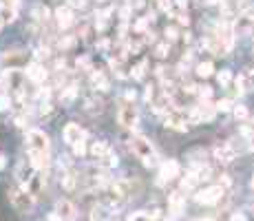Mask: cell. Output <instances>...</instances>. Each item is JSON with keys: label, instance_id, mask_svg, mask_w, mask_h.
I'll use <instances>...</instances> for the list:
<instances>
[{"label": "cell", "instance_id": "obj_32", "mask_svg": "<svg viewBox=\"0 0 254 221\" xmlns=\"http://www.w3.org/2000/svg\"><path fill=\"white\" fill-rule=\"evenodd\" d=\"M232 110H235V117H236V120H239V122L248 120V109H245L243 104H236V106H235V109H232Z\"/></svg>", "mask_w": 254, "mask_h": 221}, {"label": "cell", "instance_id": "obj_27", "mask_svg": "<svg viewBox=\"0 0 254 221\" xmlns=\"http://www.w3.org/2000/svg\"><path fill=\"white\" fill-rule=\"evenodd\" d=\"M215 73V64L212 62H199L197 64V75L199 77H210Z\"/></svg>", "mask_w": 254, "mask_h": 221}, {"label": "cell", "instance_id": "obj_28", "mask_svg": "<svg viewBox=\"0 0 254 221\" xmlns=\"http://www.w3.org/2000/svg\"><path fill=\"white\" fill-rule=\"evenodd\" d=\"M150 5H153V14H155V11L170 14V0H150Z\"/></svg>", "mask_w": 254, "mask_h": 221}, {"label": "cell", "instance_id": "obj_2", "mask_svg": "<svg viewBox=\"0 0 254 221\" xmlns=\"http://www.w3.org/2000/svg\"><path fill=\"white\" fill-rule=\"evenodd\" d=\"M130 150H133V155L137 159H142V164H144L146 168L157 166V153H155L150 140H146L144 135H135L133 140H130Z\"/></svg>", "mask_w": 254, "mask_h": 221}, {"label": "cell", "instance_id": "obj_21", "mask_svg": "<svg viewBox=\"0 0 254 221\" xmlns=\"http://www.w3.org/2000/svg\"><path fill=\"white\" fill-rule=\"evenodd\" d=\"M16 7H11V5H0V27L2 24H9V22H14L16 20Z\"/></svg>", "mask_w": 254, "mask_h": 221}, {"label": "cell", "instance_id": "obj_22", "mask_svg": "<svg viewBox=\"0 0 254 221\" xmlns=\"http://www.w3.org/2000/svg\"><path fill=\"white\" fill-rule=\"evenodd\" d=\"M199 186V179H197V175H195V170H188L186 175L181 177V190H192V188H197Z\"/></svg>", "mask_w": 254, "mask_h": 221}, {"label": "cell", "instance_id": "obj_8", "mask_svg": "<svg viewBox=\"0 0 254 221\" xmlns=\"http://www.w3.org/2000/svg\"><path fill=\"white\" fill-rule=\"evenodd\" d=\"M179 177V164L175 162V159H168V162L162 164V168H159V179L157 184L159 186H163L166 182H170V179Z\"/></svg>", "mask_w": 254, "mask_h": 221}, {"label": "cell", "instance_id": "obj_16", "mask_svg": "<svg viewBox=\"0 0 254 221\" xmlns=\"http://www.w3.org/2000/svg\"><path fill=\"white\" fill-rule=\"evenodd\" d=\"M195 109H197V113H199V117H201V122H210L212 117L217 115V109L210 100H201L199 106H195Z\"/></svg>", "mask_w": 254, "mask_h": 221}, {"label": "cell", "instance_id": "obj_24", "mask_svg": "<svg viewBox=\"0 0 254 221\" xmlns=\"http://www.w3.org/2000/svg\"><path fill=\"white\" fill-rule=\"evenodd\" d=\"M75 97H77V87H75V84H69V87L62 89L60 102H62V104H71V102L75 100Z\"/></svg>", "mask_w": 254, "mask_h": 221}, {"label": "cell", "instance_id": "obj_42", "mask_svg": "<svg viewBox=\"0 0 254 221\" xmlns=\"http://www.w3.org/2000/svg\"><path fill=\"white\" fill-rule=\"evenodd\" d=\"M175 18H177V22H179V24H186V27H188V22H190V18H188L186 11H179V14L175 16Z\"/></svg>", "mask_w": 254, "mask_h": 221}, {"label": "cell", "instance_id": "obj_30", "mask_svg": "<svg viewBox=\"0 0 254 221\" xmlns=\"http://www.w3.org/2000/svg\"><path fill=\"white\" fill-rule=\"evenodd\" d=\"M230 80H232V73L228 71V69H223L221 73H217V82H219L221 87H228V84H230Z\"/></svg>", "mask_w": 254, "mask_h": 221}, {"label": "cell", "instance_id": "obj_6", "mask_svg": "<svg viewBox=\"0 0 254 221\" xmlns=\"http://www.w3.org/2000/svg\"><path fill=\"white\" fill-rule=\"evenodd\" d=\"M230 24H232V34L235 36H250V38H254V18L252 16H236V20Z\"/></svg>", "mask_w": 254, "mask_h": 221}, {"label": "cell", "instance_id": "obj_11", "mask_svg": "<svg viewBox=\"0 0 254 221\" xmlns=\"http://www.w3.org/2000/svg\"><path fill=\"white\" fill-rule=\"evenodd\" d=\"M84 130L80 129V124H75V122H71V124H67L64 126V130H62V137H64V142H67L69 146H73V144H77L80 140H84Z\"/></svg>", "mask_w": 254, "mask_h": 221}, {"label": "cell", "instance_id": "obj_45", "mask_svg": "<svg viewBox=\"0 0 254 221\" xmlns=\"http://www.w3.org/2000/svg\"><path fill=\"white\" fill-rule=\"evenodd\" d=\"M230 221H248V217H245L243 212H232Z\"/></svg>", "mask_w": 254, "mask_h": 221}, {"label": "cell", "instance_id": "obj_23", "mask_svg": "<svg viewBox=\"0 0 254 221\" xmlns=\"http://www.w3.org/2000/svg\"><path fill=\"white\" fill-rule=\"evenodd\" d=\"M49 16H51V14H49V9L44 5H36L34 9H31V18H34L36 22H44V24H47Z\"/></svg>", "mask_w": 254, "mask_h": 221}, {"label": "cell", "instance_id": "obj_54", "mask_svg": "<svg viewBox=\"0 0 254 221\" xmlns=\"http://www.w3.org/2000/svg\"><path fill=\"white\" fill-rule=\"evenodd\" d=\"M252 188H254V175H252Z\"/></svg>", "mask_w": 254, "mask_h": 221}, {"label": "cell", "instance_id": "obj_4", "mask_svg": "<svg viewBox=\"0 0 254 221\" xmlns=\"http://www.w3.org/2000/svg\"><path fill=\"white\" fill-rule=\"evenodd\" d=\"M223 195H225V190L219 186V184H217V186H208V188H203V190H199L195 195V199H197V203L212 206V203H219Z\"/></svg>", "mask_w": 254, "mask_h": 221}, {"label": "cell", "instance_id": "obj_33", "mask_svg": "<svg viewBox=\"0 0 254 221\" xmlns=\"http://www.w3.org/2000/svg\"><path fill=\"white\" fill-rule=\"evenodd\" d=\"M163 36H166V40H168V42H175V40H177L181 34H179V31H177V27H166Z\"/></svg>", "mask_w": 254, "mask_h": 221}, {"label": "cell", "instance_id": "obj_20", "mask_svg": "<svg viewBox=\"0 0 254 221\" xmlns=\"http://www.w3.org/2000/svg\"><path fill=\"white\" fill-rule=\"evenodd\" d=\"M22 60H24V55L20 51H7L5 55H2V62L9 64V69H18L20 64H22Z\"/></svg>", "mask_w": 254, "mask_h": 221}, {"label": "cell", "instance_id": "obj_26", "mask_svg": "<svg viewBox=\"0 0 254 221\" xmlns=\"http://www.w3.org/2000/svg\"><path fill=\"white\" fill-rule=\"evenodd\" d=\"M109 150L110 148H109V144H106V142H93V146H91V155L95 159H100L102 155H106Z\"/></svg>", "mask_w": 254, "mask_h": 221}, {"label": "cell", "instance_id": "obj_46", "mask_svg": "<svg viewBox=\"0 0 254 221\" xmlns=\"http://www.w3.org/2000/svg\"><path fill=\"white\" fill-rule=\"evenodd\" d=\"M219 186L225 190V188L230 186V177H228V175H221V182H219Z\"/></svg>", "mask_w": 254, "mask_h": 221}, {"label": "cell", "instance_id": "obj_25", "mask_svg": "<svg viewBox=\"0 0 254 221\" xmlns=\"http://www.w3.org/2000/svg\"><path fill=\"white\" fill-rule=\"evenodd\" d=\"M146 69H148V60H142L137 67H133V71H130V77H133V80H144Z\"/></svg>", "mask_w": 254, "mask_h": 221}, {"label": "cell", "instance_id": "obj_3", "mask_svg": "<svg viewBox=\"0 0 254 221\" xmlns=\"http://www.w3.org/2000/svg\"><path fill=\"white\" fill-rule=\"evenodd\" d=\"M9 202L18 212H29L34 208V195H29V190L22 186H14L9 190Z\"/></svg>", "mask_w": 254, "mask_h": 221}, {"label": "cell", "instance_id": "obj_13", "mask_svg": "<svg viewBox=\"0 0 254 221\" xmlns=\"http://www.w3.org/2000/svg\"><path fill=\"white\" fill-rule=\"evenodd\" d=\"M166 126H168V129L179 130V133H186V130H188V122H186V117H183L181 110H173V113H168V115H166Z\"/></svg>", "mask_w": 254, "mask_h": 221}, {"label": "cell", "instance_id": "obj_37", "mask_svg": "<svg viewBox=\"0 0 254 221\" xmlns=\"http://www.w3.org/2000/svg\"><path fill=\"white\" fill-rule=\"evenodd\" d=\"M128 221H150V217L146 215V212H133V215L128 217Z\"/></svg>", "mask_w": 254, "mask_h": 221}, {"label": "cell", "instance_id": "obj_57", "mask_svg": "<svg viewBox=\"0 0 254 221\" xmlns=\"http://www.w3.org/2000/svg\"><path fill=\"white\" fill-rule=\"evenodd\" d=\"M104 221H113V219H104Z\"/></svg>", "mask_w": 254, "mask_h": 221}, {"label": "cell", "instance_id": "obj_17", "mask_svg": "<svg viewBox=\"0 0 254 221\" xmlns=\"http://www.w3.org/2000/svg\"><path fill=\"white\" fill-rule=\"evenodd\" d=\"M91 87L95 89V91H109V80H106V75L102 71H93L91 73Z\"/></svg>", "mask_w": 254, "mask_h": 221}, {"label": "cell", "instance_id": "obj_53", "mask_svg": "<svg viewBox=\"0 0 254 221\" xmlns=\"http://www.w3.org/2000/svg\"><path fill=\"white\" fill-rule=\"evenodd\" d=\"M252 129H254V115H252Z\"/></svg>", "mask_w": 254, "mask_h": 221}, {"label": "cell", "instance_id": "obj_34", "mask_svg": "<svg viewBox=\"0 0 254 221\" xmlns=\"http://www.w3.org/2000/svg\"><path fill=\"white\" fill-rule=\"evenodd\" d=\"M217 110H221V113H225V110H230L232 109V100H228V97H223V100H219L215 104Z\"/></svg>", "mask_w": 254, "mask_h": 221}, {"label": "cell", "instance_id": "obj_49", "mask_svg": "<svg viewBox=\"0 0 254 221\" xmlns=\"http://www.w3.org/2000/svg\"><path fill=\"white\" fill-rule=\"evenodd\" d=\"M175 2H177L179 9H186V7H188V0H175Z\"/></svg>", "mask_w": 254, "mask_h": 221}, {"label": "cell", "instance_id": "obj_50", "mask_svg": "<svg viewBox=\"0 0 254 221\" xmlns=\"http://www.w3.org/2000/svg\"><path fill=\"white\" fill-rule=\"evenodd\" d=\"M0 5H11V7H16V5H18V0H2Z\"/></svg>", "mask_w": 254, "mask_h": 221}, {"label": "cell", "instance_id": "obj_35", "mask_svg": "<svg viewBox=\"0 0 254 221\" xmlns=\"http://www.w3.org/2000/svg\"><path fill=\"white\" fill-rule=\"evenodd\" d=\"M73 44H75V38H73V36H69V38H60V40H58V47H60V49H71Z\"/></svg>", "mask_w": 254, "mask_h": 221}, {"label": "cell", "instance_id": "obj_43", "mask_svg": "<svg viewBox=\"0 0 254 221\" xmlns=\"http://www.w3.org/2000/svg\"><path fill=\"white\" fill-rule=\"evenodd\" d=\"M11 106V100L9 95H0V110H7Z\"/></svg>", "mask_w": 254, "mask_h": 221}, {"label": "cell", "instance_id": "obj_51", "mask_svg": "<svg viewBox=\"0 0 254 221\" xmlns=\"http://www.w3.org/2000/svg\"><path fill=\"white\" fill-rule=\"evenodd\" d=\"M49 221H62V219H60V217L55 215V212H51V215H49Z\"/></svg>", "mask_w": 254, "mask_h": 221}, {"label": "cell", "instance_id": "obj_55", "mask_svg": "<svg viewBox=\"0 0 254 221\" xmlns=\"http://www.w3.org/2000/svg\"><path fill=\"white\" fill-rule=\"evenodd\" d=\"M203 221H215V219H203Z\"/></svg>", "mask_w": 254, "mask_h": 221}, {"label": "cell", "instance_id": "obj_31", "mask_svg": "<svg viewBox=\"0 0 254 221\" xmlns=\"http://www.w3.org/2000/svg\"><path fill=\"white\" fill-rule=\"evenodd\" d=\"M73 155H75V157H84V155H87V142L80 140L77 144H73Z\"/></svg>", "mask_w": 254, "mask_h": 221}, {"label": "cell", "instance_id": "obj_48", "mask_svg": "<svg viewBox=\"0 0 254 221\" xmlns=\"http://www.w3.org/2000/svg\"><path fill=\"white\" fill-rule=\"evenodd\" d=\"M135 97H137V93H135V91H126V102L135 104Z\"/></svg>", "mask_w": 254, "mask_h": 221}, {"label": "cell", "instance_id": "obj_44", "mask_svg": "<svg viewBox=\"0 0 254 221\" xmlns=\"http://www.w3.org/2000/svg\"><path fill=\"white\" fill-rule=\"evenodd\" d=\"M130 11H133V7H130V5H126V7H124V9H122V11H120V18H122V20H124V22H126V20H128V16H130Z\"/></svg>", "mask_w": 254, "mask_h": 221}, {"label": "cell", "instance_id": "obj_15", "mask_svg": "<svg viewBox=\"0 0 254 221\" xmlns=\"http://www.w3.org/2000/svg\"><path fill=\"white\" fill-rule=\"evenodd\" d=\"M75 206H73L69 199H60L58 203H55V215L60 217L62 221H71V219H75Z\"/></svg>", "mask_w": 254, "mask_h": 221}, {"label": "cell", "instance_id": "obj_5", "mask_svg": "<svg viewBox=\"0 0 254 221\" xmlns=\"http://www.w3.org/2000/svg\"><path fill=\"white\" fill-rule=\"evenodd\" d=\"M117 120H120V124L124 126V129H135L139 122V110L135 104H130V102H126V104H122L120 113H117Z\"/></svg>", "mask_w": 254, "mask_h": 221}, {"label": "cell", "instance_id": "obj_47", "mask_svg": "<svg viewBox=\"0 0 254 221\" xmlns=\"http://www.w3.org/2000/svg\"><path fill=\"white\" fill-rule=\"evenodd\" d=\"M110 47V42H109V40H100V42H97V49H102V51H106V49H109Z\"/></svg>", "mask_w": 254, "mask_h": 221}, {"label": "cell", "instance_id": "obj_52", "mask_svg": "<svg viewBox=\"0 0 254 221\" xmlns=\"http://www.w3.org/2000/svg\"><path fill=\"white\" fill-rule=\"evenodd\" d=\"M5 164H7V162H5V157L0 155V168H5Z\"/></svg>", "mask_w": 254, "mask_h": 221}, {"label": "cell", "instance_id": "obj_7", "mask_svg": "<svg viewBox=\"0 0 254 221\" xmlns=\"http://www.w3.org/2000/svg\"><path fill=\"white\" fill-rule=\"evenodd\" d=\"M236 155H239V148H236L235 142H225V144H217V146H215V157L219 159L221 164L235 162Z\"/></svg>", "mask_w": 254, "mask_h": 221}, {"label": "cell", "instance_id": "obj_18", "mask_svg": "<svg viewBox=\"0 0 254 221\" xmlns=\"http://www.w3.org/2000/svg\"><path fill=\"white\" fill-rule=\"evenodd\" d=\"M95 162H97V166H100L102 170H109V168H115L120 159H117V155L113 153V150H109V153L102 155V157H100V159H95Z\"/></svg>", "mask_w": 254, "mask_h": 221}, {"label": "cell", "instance_id": "obj_14", "mask_svg": "<svg viewBox=\"0 0 254 221\" xmlns=\"http://www.w3.org/2000/svg\"><path fill=\"white\" fill-rule=\"evenodd\" d=\"M24 77L29 82H34V84H42L47 80V71H44V67L40 62H31L27 67V71H24Z\"/></svg>", "mask_w": 254, "mask_h": 221}, {"label": "cell", "instance_id": "obj_41", "mask_svg": "<svg viewBox=\"0 0 254 221\" xmlns=\"http://www.w3.org/2000/svg\"><path fill=\"white\" fill-rule=\"evenodd\" d=\"M51 110H53L51 102H42V104H40V115H49Z\"/></svg>", "mask_w": 254, "mask_h": 221}, {"label": "cell", "instance_id": "obj_19", "mask_svg": "<svg viewBox=\"0 0 254 221\" xmlns=\"http://www.w3.org/2000/svg\"><path fill=\"white\" fill-rule=\"evenodd\" d=\"M60 182H62L64 190H75V188H77V175L73 173L71 168H67L62 173V177H60Z\"/></svg>", "mask_w": 254, "mask_h": 221}, {"label": "cell", "instance_id": "obj_38", "mask_svg": "<svg viewBox=\"0 0 254 221\" xmlns=\"http://www.w3.org/2000/svg\"><path fill=\"white\" fill-rule=\"evenodd\" d=\"M155 55H157V58H166V55H168V44H157Z\"/></svg>", "mask_w": 254, "mask_h": 221}, {"label": "cell", "instance_id": "obj_29", "mask_svg": "<svg viewBox=\"0 0 254 221\" xmlns=\"http://www.w3.org/2000/svg\"><path fill=\"white\" fill-rule=\"evenodd\" d=\"M104 109V102L102 100H87V110L89 113H102Z\"/></svg>", "mask_w": 254, "mask_h": 221}, {"label": "cell", "instance_id": "obj_12", "mask_svg": "<svg viewBox=\"0 0 254 221\" xmlns=\"http://www.w3.org/2000/svg\"><path fill=\"white\" fill-rule=\"evenodd\" d=\"M53 18H55V24H58L62 31L69 29V27L75 22V16H73V11L69 9V7H58L55 14H53Z\"/></svg>", "mask_w": 254, "mask_h": 221}, {"label": "cell", "instance_id": "obj_9", "mask_svg": "<svg viewBox=\"0 0 254 221\" xmlns=\"http://www.w3.org/2000/svg\"><path fill=\"white\" fill-rule=\"evenodd\" d=\"M34 173H36V168L34 166H31V162L27 157L24 159H20L18 162V168H16V177H18V184L20 186H27V184H29V179L34 177Z\"/></svg>", "mask_w": 254, "mask_h": 221}, {"label": "cell", "instance_id": "obj_1", "mask_svg": "<svg viewBox=\"0 0 254 221\" xmlns=\"http://www.w3.org/2000/svg\"><path fill=\"white\" fill-rule=\"evenodd\" d=\"M27 159L36 170H44L51 162V142L44 130L31 129L27 133Z\"/></svg>", "mask_w": 254, "mask_h": 221}, {"label": "cell", "instance_id": "obj_36", "mask_svg": "<svg viewBox=\"0 0 254 221\" xmlns=\"http://www.w3.org/2000/svg\"><path fill=\"white\" fill-rule=\"evenodd\" d=\"M197 93H199L201 100H210V97H212V89L210 87H199V89H197Z\"/></svg>", "mask_w": 254, "mask_h": 221}, {"label": "cell", "instance_id": "obj_39", "mask_svg": "<svg viewBox=\"0 0 254 221\" xmlns=\"http://www.w3.org/2000/svg\"><path fill=\"white\" fill-rule=\"evenodd\" d=\"M155 91H157V89H155L153 84H148V87H146V93H144L146 102H153V100H155Z\"/></svg>", "mask_w": 254, "mask_h": 221}, {"label": "cell", "instance_id": "obj_10", "mask_svg": "<svg viewBox=\"0 0 254 221\" xmlns=\"http://www.w3.org/2000/svg\"><path fill=\"white\" fill-rule=\"evenodd\" d=\"M183 210H186V197L179 190H173L168 195V212L173 217H179Z\"/></svg>", "mask_w": 254, "mask_h": 221}, {"label": "cell", "instance_id": "obj_56", "mask_svg": "<svg viewBox=\"0 0 254 221\" xmlns=\"http://www.w3.org/2000/svg\"><path fill=\"white\" fill-rule=\"evenodd\" d=\"M252 146H254V137H252Z\"/></svg>", "mask_w": 254, "mask_h": 221}, {"label": "cell", "instance_id": "obj_40", "mask_svg": "<svg viewBox=\"0 0 254 221\" xmlns=\"http://www.w3.org/2000/svg\"><path fill=\"white\" fill-rule=\"evenodd\" d=\"M75 7V9H84L87 7V0H69V9Z\"/></svg>", "mask_w": 254, "mask_h": 221}]
</instances>
